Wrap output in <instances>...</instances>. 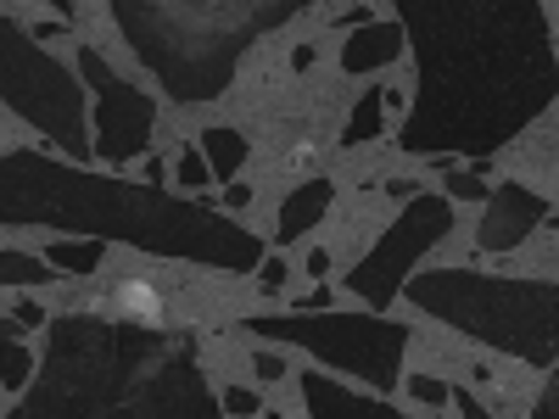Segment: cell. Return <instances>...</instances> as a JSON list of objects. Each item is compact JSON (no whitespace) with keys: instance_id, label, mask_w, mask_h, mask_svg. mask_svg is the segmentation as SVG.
<instances>
[{"instance_id":"obj_5","label":"cell","mask_w":559,"mask_h":419,"mask_svg":"<svg viewBox=\"0 0 559 419\" xmlns=\"http://www.w3.org/2000/svg\"><path fill=\"white\" fill-rule=\"evenodd\" d=\"M241 331L297 347L324 369L358 375L369 392L392 397L403 381V358L414 347V324L386 319L381 308H286V313H247Z\"/></svg>"},{"instance_id":"obj_10","label":"cell","mask_w":559,"mask_h":419,"mask_svg":"<svg viewBox=\"0 0 559 419\" xmlns=\"http://www.w3.org/2000/svg\"><path fill=\"white\" fill-rule=\"evenodd\" d=\"M548 218V196H537L532 184L521 179H503L492 184V196H487V213L476 224V252L481 258H503V252H521L526 236Z\"/></svg>"},{"instance_id":"obj_37","label":"cell","mask_w":559,"mask_h":419,"mask_svg":"<svg viewBox=\"0 0 559 419\" xmlns=\"http://www.w3.org/2000/svg\"><path fill=\"white\" fill-rule=\"evenodd\" d=\"M51 7H57V17H62V23L73 17V0H51Z\"/></svg>"},{"instance_id":"obj_12","label":"cell","mask_w":559,"mask_h":419,"mask_svg":"<svg viewBox=\"0 0 559 419\" xmlns=\"http://www.w3.org/2000/svg\"><path fill=\"white\" fill-rule=\"evenodd\" d=\"M297 386H302V408H308V414H342V408L397 414V403H392V397H381V392H369V386H364V392H353V386L331 381V375H324V363H319V369H302Z\"/></svg>"},{"instance_id":"obj_14","label":"cell","mask_w":559,"mask_h":419,"mask_svg":"<svg viewBox=\"0 0 559 419\" xmlns=\"http://www.w3.org/2000/svg\"><path fill=\"white\" fill-rule=\"evenodd\" d=\"M45 263H51L57 274H73V279H90V274H102V258H107V241L96 236H57V241H45L39 252Z\"/></svg>"},{"instance_id":"obj_15","label":"cell","mask_w":559,"mask_h":419,"mask_svg":"<svg viewBox=\"0 0 559 419\" xmlns=\"http://www.w3.org/2000/svg\"><path fill=\"white\" fill-rule=\"evenodd\" d=\"M202 152H207V163H213V179L218 184H229L241 173V163H247V134L241 129H229V123H213V129H202Z\"/></svg>"},{"instance_id":"obj_13","label":"cell","mask_w":559,"mask_h":419,"mask_svg":"<svg viewBox=\"0 0 559 419\" xmlns=\"http://www.w3.org/2000/svg\"><path fill=\"white\" fill-rule=\"evenodd\" d=\"M331 202H336V184H331V179H302L297 191H292L286 202H280V218H274L280 247H286V241H302L313 224H324Z\"/></svg>"},{"instance_id":"obj_24","label":"cell","mask_w":559,"mask_h":419,"mask_svg":"<svg viewBox=\"0 0 559 419\" xmlns=\"http://www.w3.org/2000/svg\"><path fill=\"white\" fill-rule=\"evenodd\" d=\"M218 403H224V414H263V397H258V392H247V386H229Z\"/></svg>"},{"instance_id":"obj_27","label":"cell","mask_w":559,"mask_h":419,"mask_svg":"<svg viewBox=\"0 0 559 419\" xmlns=\"http://www.w3.org/2000/svg\"><path fill=\"white\" fill-rule=\"evenodd\" d=\"M252 369H258L263 381H280V375H286V358H274V352H252Z\"/></svg>"},{"instance_id":"obj_19","label":"cell","mask_w":559,"mask_h":419,"mask_svg":"<svg viewBox=\"0 0 559 419\" xmlns=\"http://www.w3.org/2000/svg\"><path fill=\"white\" fill-rule=\"evenodd\" d=\"M0 286H51V263L28 252H0Z\"/></svg>"},{"instance_id":"obj_1","label":"cell","mask_w":559,"mask_h":419,"mask_svg":"<svg viewBox=\"0 0 559 419\" xmlns=\"http://www.w3.org/2000/svg\"><path fill=\"white\" fill-rule=\"evenodd\" d=\"M419 57V96L397 146L414 157H492L559 96L543 0H397Z\"/></svg>"},{"instance_id":"obj_38","label":"cell","mask_w":559,"mask_h":419,"mask_svg":"<svg viewBox=\"0 0 559 419\" xmlns=\"http://www.w3.org/2000/svg\"><path fill=\"white\" fill-rule=\"evenodd\" d=\"M548 218H554V229H559V213H548Z\"/></svg>"},{"instance_id":"obj_3","label":"cell","mask_w":559,"mask_h":419,"mask_svg":"<svg viewBox=\"0 0 559 419\" xmlns=\"http://www.w3.org/2000/svg\"><path fill=\"white\" fill-rule=\"evenodd\" d=\"M207 392L197 336H168L157 324H123L102 313L51 319L45 375L28 381L17 414H218Z\"/></svg>"},{"instance_id":"obj_28","label":"cell","mask_w":559,"mask_h":419,"mask_svg":"<svg viewBox=\"0 0 559 419\" xmlns=\"http://www.w3.org/2000/svg\"><path fill=\"white\" fill-rule=\"evenodd\" d=\"M224 207H252V184L229 179V184H224Z\"/></svg>"},{"instance_id":"obj_26","label":"cell","mask_w":559,"mask_h":419,"mask_svg":"<svg viewBox=\"0 0 559 419\" xmlns=\"http://www.w3.org/2000/svg\"><path fill=\"white\" fill-rule=\"evenodd\" d=\"M12 319H17L23 331H28V324H45V308H39L34 297H17V302H12Z\"/></svg>"},{"instance_id":"obj_8","label":"cell","mask_w":559,"mask_h":419,"mask_svg":"<svg viewBox=\"0 0 559 419\" xmlns=\"http://www.w3.org/2000/svg\"><path fill=\"white\" fill-rule=\"evenodd\" d=\"M79 79L96 89V107H90V118H96V157L107 168H123L134 157H146L152 146V129H157V101L146 96V89H134L112 73V62H102L96 45H84L79 51Z\"/></svg>"},{"instance_id":"obj_18","label":"cell","mask_w":559,"mask_h":419,"mask_svg":"<svg viewBox=\"0 0 559 419\" xmlns=\"http://www.w3.org/2000/svg\"><path fill=\"white\" fill-rule=\"evenodd\" d=\"M437 168H442V179H448V196H453V202H487V196H492V184H487V173H476V163L459 168L453 157H437Z\"/></svg>"},{"instance_id":"obj_25","label":"cell","mask_w":559,"mask_h":419,"mask_svg":"<svg viewBox=\"0 0 559 419\" xmlns=\"http://www.w3.org/2000/svg\"><path fill=\"white\" fill-rule=\"evenodd\" d=\"M448 403H453L459 414H471V419H487V408H481V397H476V392H464V386H453V392H448Z\"/></svg>"},{"instance_id":"obj_2","label":"cell","mask_w":559,"mask_h":419,"mask_svg":"<svg viewBox=\"0 0 559 419\" xmlns=\"http://www.w3.org/2000/svg\"><path fill=\"white\" fill-rule=\"evenodd\" d=\"M0 229H51V236L123 241L168 263H202L224 274H252L263 241L247 224L224 218L202 202L168 196L152 179H118L45 152L0 157Z\"/></svg>"},{"instance_id":"obj_33","label":"cell","mask_w":559,"mask_h":419,"mask_svg":"<svg viewBox=\"0 0 559 419\" xmlns=\"http://www.w3.org/2000/svg\"><path fill=\"white\" fill-rule=\"evenodd\" d=\"M369 17H376V12H369V7H353L347 17H336V28H358V23H369Z\"/></svg>"},{"instance_id":"obj_7","label":"cell","mask_w":559,"mask_h":419,"mask_svg":"<svg viewBox=\"0 0 559 419\" xmlns=\"http://www.w3.org/2000/svg\"><path fill=\"white\" fill-rule=\"evenodd\" d=\"M453 229V196H437V191H414L408 207L381 229V241H369V252L347 268L342 291H353L364 308H392L408 286L414 263L426 258L437 241H448Z\"/></svg>"},{"instance_id":"obj_6","label":"cell","mask_w":559,"mask_h":419,"mask_svg":"<svg viewBox=\"0 0 559 419\" xmlns=\"http://www.w3.org/2000/svg\"><path fill=\"white\" fill-rule=\"evenodd\" d=\"M0 107H12L39 140H51L73 163L96 157V134H90V101L73 68H62L45 39L0 17Z\"/></svg>"},{"instance_id":"obj_4","label":"cell","mask_w":559,"mask_h":419,"mask_svg":"<svg viewBox=\"0 0 559 419\" xmlns=\"http://www.w3.org/2000/svg\"><path fill=\"white\" fill-rule=\"evenodd\" d=\"M403 297L526 369L559 363V279H498L481 268H426L408 274Z\"/></svg>"},{"instance_id":"obj_17","label":"cell","mask_w":559,"mask_h":419,"mask_svg":"<svg viewBox=\"0 0 559 419\" xmlns=\"http://www.w3.org/2000/svg\"><path fill=\"white\" fill-rule=\"evenodd\" d=\"M34 352L17 342V336H0V386H7L12 397H23L28 392V381H34Z\"/></svg>"},{"instance_id":"obj_36","label":"cell","mask_w":559,"mask_h":419,"mask_svg":"<svg viewBox=\"0 0 559 419\" xmlns=\"http://www.w3.org/2000/svg\"><path fill=\"white\" fill-rule=\"evenodd\" d=\"M0 336H23V324H17L12 313H0Z\"/></svg>"},{"instance_id":"obj_20","label":"cell","mask_w":559,"mask_h":419,"mask_svg":"<svg viewBox=\"0 0 559 419\" xmlns=\"http://www.w3.org/2000/svg\"><path fill=\"white\" fill-rule=\"evenodd\" d=\"M174 179H179V191H185V196L207 191V184H213V163H207V152H202V146H197V152L185 146L179 163H174Z\"/></svg>"},{"instance_id":"obj_21","label":"cell","mask_w":559,"mask_h":419,"mask_svg":"<svg viewBox=\"0 0 559 419\" xmlns=\"http://www.w3.org/2000/svg\"><path fill=\"white\" fill-rule=\"evenodd\" d=\"M123 308L134 319H157V291L146 286V279H123Z\"/></svg>"},{"instance_id":"obj_31","label":"cell","mask_w":559,"mask_h":419,"mask_svg":"<svg viewBox=\"0 0 559 419\" xmlns=\"http://www.w3.org/2000/svg\"><path fill=\"white\" fill-rule=\"evenodd\" d=\"M308 274H313V279L331 274V252H324V247H313V252H308Z\"/></svg>"},{"instance_id":"obj_32","label":"cell","mask_w":559,"mask_h":419,"mask_svg":"<svg viewBox=\"0 0 559 419\" xmlns=\"http://www.w3.org/2000/svg\"><path fill=\"white\" fill-rule=\"evenodd\" d=\"M146 179H152V184H168V163L152 157V152H146Z\"/></svg>"},{"instance_id":"obj_29","label":"cell","mask_w":559,"mask_h":419,"mask_svg":"<svg viewBox=\"0 0 559 419\" xmlns=\"http://www.w3.org/2000/svg\"><path fill=\"white\" fill-rule=\"evenodd\" d=\"M532 414H559V381H548V386H543V397L532 403Z\"/></svg>"},{"instance_id":"obj_23","label":"cell","mask_w":559,"mask_h":419,"mask_svg":"<svg viewBox=\"0 0 559 419\" xmlns=\"http://www.w3.org/2000/svg\"><path fill=\"white\" fill-rule=\"evenodd\" d=\"M403 381H408L414 403H426V408H442V403H448V386H442V381H431V375H403Z\"/></svg>"},{"instance_id":"obj_9","label":"cell","mask_w":559,"mask_h":419,"mask_svg":"<svg viewBox=\"0 0 559 419\" xmlns=\"http://www.w3.org/2000/svg\"><path fill=\"white\" fill-rule=\"evenodd\" d=\"M247 7H252L258 34H269V28H286L302 7H313V0H247ZM197 28H202V0H174V12H168V57H163V73H157L174 101H207V96H218L213 68L202 73L207 45L197 39Z\"/></svg>"},{"instance_id":"obj_30","label":"cell","mask_w":559,"mask_h":419,"mask_svg":"<svg viewBox=\"0 0 559 419\" xmlns=\"http://www.w3.org/2000/svg\"><path fill=\"white\" fill-rule=\"evenodd\" d=\"M331 302H336V286H313V291H308L297 308H331Z\"/></svg>"},{"instance_id":"obj_35","label":"cell","mask_w":559,"mask_h":419,"mask_svg":"<svg viewBox=\"0 0 559 419\" xmlns=\"http://www.w3.org/2000/svg\"><path fill=\"white\" fill-rule=\"evenodd\" d=\"M308 62H313V45H297V51H292V68H297V73H302V68H308Z\"/></svg>"},{"instance_id":"obj_16","label":"cell","mask_w":559,"mask_h":419,"mask_svg":"<svg viewBox=\"0 0 559 419\" xmlns=\"http://www.w3.org/2000/svg\"><path fill=\"white\" fill-rule=\"evenodd\" d=\"M386 107H397L392 89H369V96H358L353 112H347V129H342V146H364V140H381V129H386Z\"/></svg>"},{"instance_id":"obj_11","label":"cell","mask_w":559,"mask_h":419,"mask_svg":"<svg viewBox=\"0 0 559 419\" xmlns=\"http://www.w3.org/2000/svg\"><path fill=\"white\" fill-rule=\"evenodd\" d=\"M403 23H358V28H347V45H342V73H353V79H369V73H381L386 62H397L403 57Z\"/></svg>"},{"instance_id":"obj_22","label":"cell","mask_w":559,"mask_h":419,"mask_svg":"<svg viewBox=\"0 0 559 419\" xmlns=\"http://www.w3.org/2000/svg\"><path fill=\"white\" fill-rule=\"evenodd\" d=\"M252 274H258V291H263V297L286 291V258H269V252H263V263H258Z\"/></svg>"},{"instance_id":"obj_34","label":"cell","mask_w":559,"mask_h":419,"mask_svg":"<svg viewBox=\"0 0 559 419\" xmlns=\"http://www.w3.org/2000/svg\"><path fill=\"white\" fill-rule=\"evenodd\" d=\"M62 34H68V23H39L34 28V39H62Z\"/></svg>"}]
</instances>
